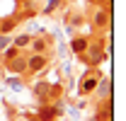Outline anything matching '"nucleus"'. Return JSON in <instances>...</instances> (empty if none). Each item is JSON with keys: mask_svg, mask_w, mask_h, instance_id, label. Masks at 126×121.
I'll use <instances>...</instances> for the list:
<instances>
[{"mask_svg": "<svg viewBox=\"0 0 126 121\" xmlns=\"http://www.w3.org/2000/svg\"><path fill=\"white\" fill-rule=\"evenodd\" d=\"M32 36H34V34H27V31H22V34H17V36H12V46H15V48H19V51H24V48L29 46Z\"/></svg>", "mask_w": 126, "mask_h": 121, "instance_id": "obj_10", "label": "nucleus"}, {"mask_svg": "<svg viewBox=\"0 0 126 121\" xmlns=\"http://www.w3.org/2000/svg\"><path fill=\"white\" fill-rule=\"evenodd\" d=\"M22 19L17 15H7V17H0V34H12L17 29V24H19Z\"/></svg>", "mask_w": 126, "mask_h": 121, "instance_id": "obj_9", "label": "nucleus"}, {"mask_svg": "<svg viewBox=\"0 0 126 121\" xmlns=\"http://www.w3.org/2000/svg\"><path fill=\"white\" fill-rule=\"evenodd\" d=\"M90 36H85V34H78V36H70V41H68V51L70 53H75V56H82L85 51H87V46H90Z\"/></svg>", "mask_w": 126, "mask_h": 121, "instance_id": "obj_5", "label": "nucleus"}, {"mask_svg": "<svg viewBox=\"0 0 126 121\" xmlns=\"http://www.w3.org/2000/svg\"><path fill=\"white\" fill-rule=\"evenodd\" d=\"M92 94H97V99H109V97H111V77L109 75H102Z\"/></svg>", "mask_w": 126, "mask_h": 121, "instance_id": "obj_7", "label": "nucleus"}, {"mask_svg": "<svg viewBox=\"0 0 126 121\" xmlns=\"http://www.w3.org/2000/svg\"><path fill=\"white\" fill-rule=\"evenodd\" d=\"M12 44V34H0V53Z\"/></svg>", "mask_w": 126, "mask_h": 121, "instance_id": "obj_13", "label": "nucleus"}, {"mask_svg": "<svg viewBox=\"0 0 126 121\" xmlns=\"http://www.w3.org/2000/svg\"><path fill=\"white\" fill-rule=\"evenodd\" d=\"M68 56V44H58V58H65Z\"/></svg>", "mask_w": 126, "mask_h": 121, "instance_id": "obj_14", "label": "nucleus"}, {"mask_svg": "<svg viewBox=\"0 0 126 121\" xmlns=\"http://www.w3.org/2000/svg\"><path fill=\"white\" fill-rule=\"evenodd\" d=\"M48 53H29L27 56V73L29 75H39L44 68L48 65Z\"/></svg>", "mask_w": 126, "mask_h": 121, "instance_id": "obj_3", "label": "nucleus"}, {"mask_svg": "<svg viewBox=\"0 0 126 121\" xmlns=\"http://www.w3.org/2000/svg\"><path fill=\"white\" fill-rule=\"evenodd\" d=\"M5 70L10 75H27V56H22V51H19L15 58L5 60Z\"/></svg>", "mask_w": 126, "mask_h": 121, "instance_id": "obj_4", "label": "nucleus"}, {"mask_svg": "<svg viewBox=\"0 0 126 121\" xmlns=\"http://www.w3.org/2000/svg\"><path fill=\"white\" fill-rule=\"evenodd\" d=\"M5 80H7V85H10V90H15V92H19L22 87H24V82H22V77H12V75H7Z\"/></svg>", "mask_w": 126, "mask_h": 121, "instance_id": "obj_11", "label": "nucleus"}, {"mask_svg": "<svg viewBox=\"0 0 126 121\" xmlns=\"http://www.w3.org/2000/svg\"><path fill=\"white\" fill-rule=\"evenodd\" d=\"M51 39L48 36H32V41H29V48L32 53H51Z\"/></svg>", "mask_w": 126, "mask_h": 121, "instance_id": "obj_6", "label": "nucleus"}, {"mask_svg": "<svg viewBox=\"0 0 126 121\" xmlns=\"http://www.w3.org/2000/svg\"><path fill=\"white\" fill-rule=\"evenodd\" d=\"M104 75V73H99L97 68H90V70H85V75H82V80H80V97H90L94 92V87H97V82H99V77Z\"/></svg>", "mask_w": 126, "mask_h": 121, "instance_id": "obj_2", "label": "nucleus"}, {"mask_svg": "<svg viewBox=\"0 0 126 121\" xmlns=\"http://www.w3.org/2000/svg\"><path fill=\"white\" fill-rule=\"evenodd\" d=\"M63 5V0H46V7H44V15H51V12H56L58 7Z\"/></svg>", "mask_w": 126, "mask_h": 121, "instance_id": "obj_12", "label": "nucleus"}, {"mask_svg": "<svg viewBox=\"0 0 126 121\" xmlns=\"http://www.w3.org/2000/svg\"><path fill=\"white\" fill-rule=\"evenodd\" d=\"M92 27L97 31L109 29L111 27V5H102V7H92V17H90Z\"/></svg>", "mask_w": 126, "mask_h": 121, "instance_id": "obj_1", "label": "nucleus"}, {"mask_svg": "<svg viewBox=\"0 0 126 121\" xmlns=\"http://www.w3.org/2000/svg\"><path fill=\"white\" fill-rule=\"evenodd\" d=\"M58 116H61V114H58V109H56L53 104H48V102L36 109V119H39V121H56Z\"/></svg>", "mask_w": 126, "mask_h": 121, "instance_id": "obj_8", "label": "nucleus"}]
</instances>
